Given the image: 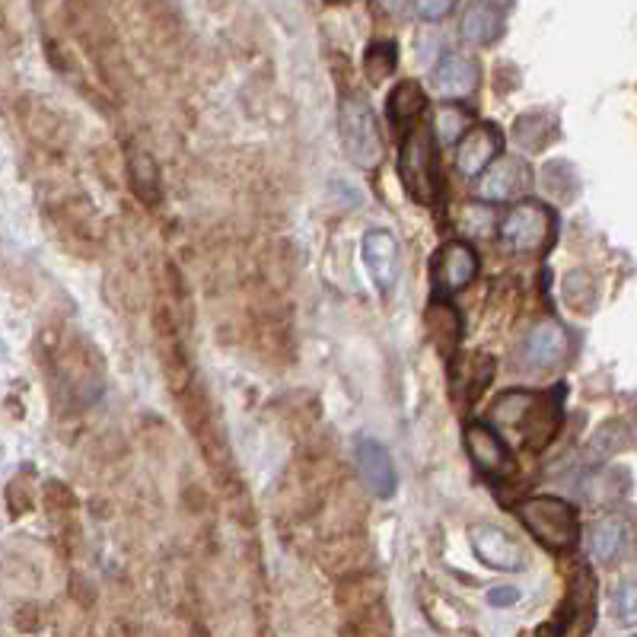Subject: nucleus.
<instances>
[{
	"instance_id": "obj_37",
	"label": "nucleus",
	"mask_w": 637,
	"mask_h": 637,
	"mask_svg": "<svg viewBox=\"0 0 637 637\" xmlns=\"http://www.w3.org/2000/svg\"><path fill=\"white\" fill-rule=\"evenodd\" d=\"M7 507L13 517H23L32 510V485H29V471H20L10 485H7Z\"/></svg>"
},
{
	"instance_id": "obj_1",
	"label": "nucleus",
	"mask_w": 637,
	"mask_h": 637,
	"mask_svg": "<svg viewBox=\"0 0 637 637\" xmlns=\"http://www.w3.org/2000/svg\"><path fill=\"white\" fill-rule=\"evenodd\" d=\"M564 386L529 392V389H510L491 402V421L520 431L523 444L532 453H542L561 431L564 417ZM491 424V427H495Z\"/></svg>"
},
{
	"instance_id": "obj_18",
	"label": "nucleus",
	"mask_w": 637,
	"mask_h": 637,
	"mask_svg": "<svg viewBox=\"0 0 637 637\" xmlns=\"http://www.w3.org/2000/svg\"><path fill=\"white\" fill-rule=\"evenodd\" d=\"M424 326H427V338L434 344V351L453 361L459 358V348H463V335H466V322H463V312L449 304L446 297H437L434 304L427 306L424 312Z\"/></svg>"
},
{
	"instance_id": "obj_2",
	"label": "nucleus",
	"mask_w": 637,
	"mask_h": 637,
	"mask_svg": "<svg viewBox=\"0 0 637 637\" xmlns=\"http://www.w3.org/2000/svg\"><path fill=\"white\" fill-rule=\"evenodd\" d=\"M57 402L64 405H86L103 392L106 370L99 361V351L86 341L84 335H55L52 351L45 358Z\"/></svg>"
},
{
	"instance_id": "obj_31",
	"label": "nucleus",
	"mask_w": 637,
	"mask_h": 637,
	"mask_svg": "<svg viewBox=\"0 0 637 637\" xmlns=\"http://www.w3.org/2000/svg\"><path fill=\"white\" fill-rule=\"evenodd\" d=\"M539 182L554 201H564V204L581 194V176H577L574 163H567V160H549L539 169Z\"/></svg>"
},
{
	"instance_id": "obj_24",
	"label": "nucleus",
	"mask_w": 637,
	"mask_h": 637,
	"mask_svg": "<svg viewBox=\"0 0 637 637\" xmlns=\"http://www.w3.org/2000/svg\"><path fill=\"white\" fill-rule=\"evenodd\" d=\"M631 549V520L625 513H609L590 529V552L603 564H618Z\"/></svg>"
},
{
	"instance_id": "obj_5",
	"label": "nucleus",
	"mask_w": 637,
	"mask_h": 637,
	"mask_svg": "<svg viewBox=\"0 0 637 637\" xmlns=\"http://www.w3.org/2000/svg\"><path fill=\"white\" fill-rule=\"evenodd\" d=\"M176 399L182 405L179 412L185 417V427H189V434H192L194 444L201 449V456L208 459L211 471L221 481H226L230 478V446H226V437H223L221 421H217L214 408H211L208 392L198 386V380H194L192 386L185 389V392H179Z\"/></svg>"
},
{
	"instance_id": "obj_19",
	"label": "nucleus",
	"mask_w": 637,
	"mask_h": 637,
	"mask_svg": "<svg viewBox=\"0 0 637 637\" xmlns=\"http://www.w3.org/2000/svg\"><path fill=\"white\" fill-rule=\"evenodd\" d=\"M20 121H23V131L32 144L45 147V150H61L67 144V121L57 109H52L49 103L42 99H32L26 96L20 103Z\"/></svg>"
},
{
	"instance_id": "obj_41",
	"label": "nucleus",
	"mask_w": 637,
	"mask_h": 637,
	"mask_svg": "<svg viewBox=\"0 0 637 637\" xmlns=\"http://www.w3.org/2000/svg\"><path fill=\"white\" fill-rule=\"evenodd\" d=\"M517 599H520V590H513V586H498V590L488 593V603H491V606H513Z\"/></svg>"
},
{
	"instance_id": "obj_27",
	"label": "nucleus",
	"mask_w": 637,
	"mask_h": 637,
	"mask_svg": "<svg viewBox=\"0 0 637 637\" xmlns=\"http://www.w3.org/2000/svg\"><path fill=\"white\" fill-rule=\"evenodd\" d=\"M561 300L571 312L577 316H590L599 306V277L590 268H571L561 277Z\"/></svg>"
},
{
	"instance_id": "obj_33",
	"label": "nucleus",
	"mask_w": 637,
	"mask_h": 637,
	"mask_svg": "<svg viewBox=\"0 0 637 637\" xmlns=\"http://www.w3.org/2000/svg\"><path fill=\"white\" fill-rule=\"evenodd\" d=\"M395 64H399V45L392 39H380L363 55V77L370 84H383L386 77L395 74Z\"/></svg>"
},
{
	"instance_id": "obj_36",
	"label": "nucleus",
	"mask_w": 637,
	"mask_h": 637,
	"mask_svg": "<svg viewBox=\"0 0 637 637\" xmlns=\"http://www.w3.org/2000/svg\"><path fill=\"white\" fill-rule=\"evenodd\" d=\"M431 131H437L440 140H446V144L459 140L469 131V112L459 109V106H440L437 115H434V128Z\"/></svg>"
},
{
	"instance_id": "obj_6",
	"label": "nucleus",
	"mask_w": 637,
	"mask_h": 637,
	"mask_svg": "<svg viewBox=\"0 0 637 637\" xmlns=\"http://www.w3.org/2000/svg\"><path fill=\"white\" fill-rule=\"evenodd\" d=\"M338 135L344 144V153L361 169H373L383 160V135L376 125V115L370 103L358 93H344L338 109Z\"/></svg>"
},
{
	"instance_id": "obj_40",
	"label": "nucleus",
	"mask_w": 637,
	"mask_h": 637,
	"mask_svg": "<svg viewBox=\"0 0 637 637\" xmlns=\"http://www.w3.org/2000/svg\"><path fill=\"white\" fill-rule=\"evenodd\" d=\"M412 10H415L421 20H444L446 13L453 10V3H449V0H421Z\"/></svg>"
},
{
	"instance_id": "obj_10",
	"label": "nucleus",
	"mask_w": 637,
	"mask_h": 637,
	"mask_svg": "<svg viewBox=\"0 0 637 637\" xmlns=\"http://www.w3.org/2000/svg\"><path fill=\"white\" fill-rule=\"evenodd\" d=\"M469 545L475 558L495 571H523L529 564L527 549L507 529L495 527V523H471Z\"/></svg>"
},
{
	"instance_id": "obj_3",
	"label": "nucleus",
	"mask_w": 637,
	"mask_h": 637,
	"mask_svg": "<svg viewBox=\"0 0 637 637\" xmlns=\"http://www.w3.org/2000/svg\"><path fill=\"white\" fill-rule=\"evenodd\" d=\"M517 517L529 529V535L549 552H571L581 539V513L571 500L535 495L517 503Z\"/></svg>"
},
{
	"instance_id": "obj_16",
	"label": "nucleus",
	"mask_w": 637,
	"mask_h": 637,
	"mask_svg": "<svg viewBox=\"0 0 637 637\" xmlns=\"http://www.w3.org/2000/svg\"><path fill=\"white\" fill-rule=\"evenodd\" d=\"M503 150V135H500L498 125H475L469 128L463 138H459V147H456V167L466 179H478L485 169L491 167Z\"/></svg>"
},
{
	"instance_id": "obj_30",
	"label": "nucleus",
	"mask_w": 637,
	"mask_h": 637,
	"mask_svg": "<svg viewBox=\"0 0 637 637\" xmlns=\"http://www.w3.org/2000/svg\"><path fill=\"white\" fill-rule=\"evenodd\" d=\"M128 182H131V192L138 194L147 208H153L160 201V167H157V160L147 150L131 153V160H128Z\"/></svg>"
},
{
	"instance_id": "obj_14",
	"label": "nucleus",
	"mask_w": 637,
	"mask_h": 637,
	"mask_svg": "<svg viewBox=\"0 0 637 637\" xmlns=\"http://www.w3.org/2000/svg\"><path fill=\"white\" fill-rule=\"evenodd\" d=\"M373 558V549L363 532H348V535H329L319 549V567L332 574L338 581L367 574V564Z\"/></svg>"
},
{
	"instance_id": "obj_38",
	"label": "nucleus",
	"mask_w": 637,
	"mask_h": 637,
	"mask_svg": "<svg viewBox=\"0 0 637 637\" xmlns=\"http://www.w3.org/2000/svg\"><path fill=\"white\" fill-rule=\"evenodd\" d=\"M491 211H485L481 204H469V208H463V230H469L475 236H485V233H491Z\"/></svg>"
},
{
	"instance_id": "obj_29",
	"label": "nucleus",
	"mask_w": 637,
	"mask_h": 637,
	"mask_svg": "<svg viewBox=\"0 0 637 637\" xmlns=\"http://www.w3.org/2000/svg\"><path fill=\"white\" fill-rule=\"evenodd\" d=\"M631 446V424L615 417V421H606L586 444V459L590 463H603V459H612L618 453H625Z\"/></svg>"
},
{
	"instance_id": "obj_21",
	"label": "nucleus",
	"mask_w": 637,
	"mask_h": 637,
	"mask_svg": "<svg viewBox=\"0 0 637 637\" xmlns=\"http://www.w3.org/2000/svg\"><path fill=\"white\" fill-rule=\"evenodd\" d=\"M358 469H361L363 488L370 495H376V498H392L395 495L399 475H395L389 449L380 440H373V437L358 440Z\"/></svg>"
},
{
	"instance_id": "obj_7",
	"label": "nucleus",
	"mask_w": 637,
	"mask_h": 637,
	"mask_svg": "<svg viewBox=\"0 0 637 637\" xmlns=\"http://www.w3.org/2000/svg\"><path fill=\"white\" fill-rule=\"evenodd\" d=\"M596 625V577L583 564L571 574L558 615L535 637H586Z\"/></svg>"
},
{
	"instance_id": "obj_11",
	"label": "nucleus",
	"mask_w": 637,
	"mask_h": 637,
	"mask_svg": "<svg viewBox=\"0 0 637 637\" xmlns=\"http://www.w3.org/2000/svg\"><path fill=\"white\" fill-rule=\"evenodd\" d=\"M466 453L475 463V469L485 471L488 478H507L517 469L510 446L503 444V437L488 421H471L466 427Z\"/></svg>"
},
{
	"instance_id": "obj_9",
	"label": "nucleus",
	"mask_w": 637,
	"mask_h": 637,
	"mask_svg": "<svg viewBox=\"0 0 637 637\" xmlns=\"http://www.w3.org/2000/svg\"><path fill=\"white\" fill-rule=\"evenodd\" d=\"M49 223H52V236H57V243L64 250H71L74 255L93 258L99 250V236H96V217L89 211L86 201H55L49 204Z\"/></svg>"
},
{
	"instance_id": "obj_22",
	"label": "nucleus",
	"mask_w": 637,
	"mask_h": 637,
	"mask_svg": "<svg viewBox=\"0 0 637 637\" xmlns=\"http://www.w3.org/2000/svg\"><path fill=\"white\" fill-rule=\"evenodd\" d=\"M431 84L440 99H466L478 86V64L463 52H446L434 67Z\"/></svg>"
},
{
	"instance_id": "obj_17",
	"label": "nucleus",
	"mask_w": 637,
	"mask_h": 637,
	"mask_svg": "<svg viewBox=\"0 0 637 637\" xmlns=\"http://www.w3.org/2000/svg\"><path fill=\"white\" fill-rule=\"evenodd\" d=\"M322 510V529L329 535H348V532H363L367 520V500L354 485H335L332 495L326 498Z\"/></svg>"
},
{
	"instance_id": "obj_39",
	"label": "nucleus",
	"mask_w": 637,
	"mask_h": 637,
	"mask_svg": "<svg viewBox=\"0 0 637 637\" xmlns=\"http://www.w3.org/2000/svg\"><path fill=\"white\" fill-rule=\"evenodd\" d=\"M491 84H495V89H498L500 96H510V93L520 86V67H513V64H498Z\"/></svg>"
},
{
	"instance_id": "obj_26",
	"label": "nucleus",
	"mask_w": 637,
	"mask_h": 637,
	"mask_svg": "<svg viewBox=\"0 0 637 637\" xmlns=\"http://www.w3.org/2000/svg\"><path fill=\"white\" fill-rule=\"evenodd\" d=\"M558 138H561V125H558V115L549 109L523 112V115L513 121V140H517L527 153H542V150L552 147Z\"/></svg>"
},
{
	"instance_id": "obj_4",
	"label": "nucleus",
	"mask_w": 637,
	"mask_h": 637,
	"mask_svg": "<svg viewBox=\"0 0 637 637\" xmlns=\"http://www.w3.org/2000/svg\"><path fill=\"white\" fill-rule=\"evenodd\" d=\"M399 179L405 194L421 204L434 208L440 198V160H437V140L431 125H415L408 138L402 140L399 153Z\"/></svg>"
},
{
	"instance_id": "obj_12",
	"label": "nucleus",
	"mask_w": 637,
	"mask_h": 637,
	"mask_svg": "<svg viewBox=\"0 0 637 637\" xmlns=\"http://www.w3.org/2000/svg\"><path fill=\"white\" fill-rule=\"evenodd\" d=\"M529 189H532V169L520 157H498L478 176V198H485L488 204L523 198Z\"/></svg>"
},
{
	"instance_id": "obj_15",
	"label": "nucleus",
	"mask_w": 637,
	"mask_h": 637,
	"mask_svg": "<svg viewBox=\"0 0 637 637\" xmlns=\"http://www.w3.org/2000/svg\"><path fill=\"white\" fill-rule=\"evenodd\" d=\"M478 252L466 240H449L434 258V284L440 287V294H456L478 277Z\"/></svg>"
},
{
	"instance_id": "obj_28",
	"label": "nucleus",
	"mask_w": 637,
	"mask_h": 637,
	"mask_svg": "<svg viewBox=\"0 0 637 637\" xmlns=\"http://www.w3.org/2000/svg\"><path fill=\"white\" fill-rule=\"evenodd\" d=\"M456 380H459L463 402L475 405V402L485 395V389L491 386V380H495V358L485 354V351H471V354H466L463 363H459Z\"/></svg>"
},
{
	"instance_id": "obj_23",
	"label": "nucleus",
	"mask_w": 637,
	"mask_h": 637,
	"mask_svg": "<svg viewBox=\"0 0 637 637\" xmlns=\"http://www.w3.org/2000/svg\"><path fill=\"white\" fill-rule=\"evenodd\" d=\"M399 240L389 230H367L363 236V265L380 290H389L399 277Z\"/></svg>"
},
{
	"instance_id": "obj_8",
	"label": "nucleus",
	"mask_w": 637,
	"mask_h": 637,
	"mask_svg": "<svg viewBox=\"0 0 637 637\" xmlns=\"http://www.w3.org/2000/svg\"><path fill=\"white\" fill-rule=\"evenodd\" d=\"M498 230L513 252H542L554 240V211L542 201H520L507 211Z\"/></svg>"
},
{
	"instance_id": "obj_32",
	"label": "nucleus",
	"mask_w": 637,
	"mask_h": 637,
	"mask_svg": "<svg viewBox=\"0 0 637 637\" xmlns=\"http://www.w3.org/2000/svg\"><path fill=\"white\" fill-rule=\"evenodd\" d=\"M424 106H427V96L415 81H402V84L392 86V93H389V118L399 128L412 125L417 115L424 112Z\"/></svg>"
},
{
	"instance_id": "obj_35",
	"label": "nucleus",
	"mask_w": 637,
	"mask_h": 637,
	"mask_svg": "<svg viewBox=\"0 0 637 637\" xmlns=\"http://www.w3.org/2000/svg\"><path fill=\"white\" fill-rule=\"evenodd\" d=\"M42 500H45V510L55 523H71V517L77 510V495L64 481H49L42 491Z\"/></svg>"
},
{
	"instance_id": "obj_20",
	"label": "nucleus",
	"mask_w": 637,
	"mask_h": 637,
	"mask_svg": "<svg viewBox=\"0 0 637 637\" xmlns=\"http://www.w3.org/2000/svg\"><path fill=\"white\" fill-rule=\"evenodd\" d=\"M335 606L341 612V622L344 618H358L367 612L386 606V586L380 577L373 574H354V577H344L335 586Z\"/></svg>"
},
{
	"instance_id": "obj_34",
	"label": "nucleus",
	"mask_w": 637,
	"mask_h": 637,
	"mask_svg": "<svg viewBox=\"0 0 637 637\" xmlns=\"http://www.w3.org/2000/svg\"><path fill=\"white\" fill-rule=\"evenodd\" d=\"M341 637H392V618L389 606L358 615V618H344L341 622Z\"/></svg>"
},
{
	"instance_id": "obj_25",
	"label": "nucleus",
	"mask_w": 637,
	"mask_h": 637,
	"mask_svg": "<svg viewBox=\"0 0 637 637\" xmlns=\"http://www.w3.org/2000/svg\"><path fill=\"white\" fill-rule=\"evenodd\" d=\"M503 17L507 10L500 3H488V0L469 3L459 17V35L471 45H491L503 29Z\"/></svg>"
},
{
	"instance_id": "obj_13",
	"label": "nucleus",
	"mask_w": 637,
	"mask_h": 637,
	"mask_svg": "<svg viewBox=\"0 0 637 637\" xmlns=\"http://www.w3.org/2000/svg\"><path fill=\"white\" fill-rule=\"evenodd\" d=\"M567 348H571V338L567 329L554 319H545L539 326H532L527 338L520 341V363L527 370H554L558 363L567 358Z\"/></svg>"
}]
</instances>
